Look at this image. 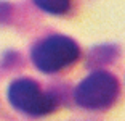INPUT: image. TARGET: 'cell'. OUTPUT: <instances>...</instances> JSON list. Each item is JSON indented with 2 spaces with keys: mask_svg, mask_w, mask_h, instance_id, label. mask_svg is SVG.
Wrapping results in <instances>:
<instances>
[{
  "mask_svg": "<svg viewBox=\"0 0 125 121\" xmlns=\"http://www.w3.org/2000/svg\"><path fill=\"white\" fill-rule=\"evenodd\" d=\"M80 58V47L74 39L52 34L39 40L31 50V60L39 71L55 74L71 68Z\"/></svg>",
  "mask_w": 125,
  "mask_h": 121,
  "instance_id": "1",
  "label": "cell"
},
{
  "mask_svg": "<svg viewBox=\"0 0 125 121\" xmlns=\"http://www.w3.org/2000/svg\"><path fill=\"white\" fill-rule=\"evenodd\" d=\"M120 84L109 71H93L74 89L75 103L87 110H107L117 102Z\"/></svg>",
  "mask_w": 125,
  "mask_h": 121,
  "instance_id": "2",
  "label": "cell"
},
{
  "mask_svg": "<svg viewBox=\"0 0 125 121\" xmlns=\"http://www.w3.org/2000/svg\"><path fill=\"white\" fill-rule=\"evenodd\" d=\"M8 102L15 110L29 116H45L56 110L55 94L40 89L39 82L31 77L15 79L8 87Z\"/></svg>",
  "mask_w": 125,
  "mask_h": 121,
  "instance_id": "3",
  "label": "cell"
},
{
  "mask_svg": "<svg viewBox=\"0 0 125 121\" xmlns=\"http://www.w3.org/2000/svg\"><path fill=\"white\" fill-rule=\"evenodd\" d=\"M34 3L50 15H64L71 10L72 0H34Z\"/></svg>",
  "mask_w": 125,
  "mask_h": 121,
  "instance_id": "4",
  "label": "cell"
}]
</instances>
